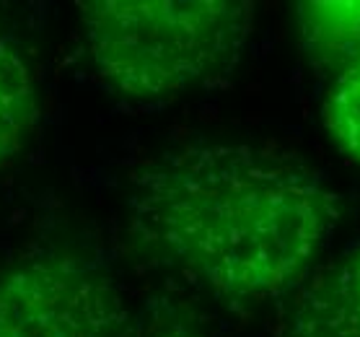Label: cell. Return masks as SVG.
Segmentation results:
<instances>
[{
	"label": "cell",
	"mask_w": 360,
	"mask_h": 337,
	"mask_svg": "<svg viewBox=\"0 0 360 337\" xmlns=\"http://www.w3.org/2000/svg\"><path fill=\"white\" fill-rule=\"evenodd\" d=\"M132 229L169 267L229 304L298 286L340 223L319 172L254 146H187L148 164L130 189Z\"/></svg>",
	"instance_id": "cell-1"
},
{
	"label": "cell",
	"mask_w": 360,
	"mask_h": 337,
	"mask_svg": "<svg viewBox=\"0 0 360 337\" xmlns=\"http://www.w3.org/2000/svg\"><path fill=\"white\" fill-rule=\"evenodd\" d=\"M81 34L96 75L127 99L156 101L215 81L252 37L244 0H89Z\"/></svg>",
	"instance_id": "cell-2"
},
{
	"label": "cell",
	"mask_w": 360,
	"mask_h": 337,
	"mask_svg": "<svg viewBox=\"0 0 360 337\" xmlns=\"http://www.w3.org/2000/svg\"><path fill=\"white\" fill-rule=\"evenodd\" d=\"M0 337H130V314L91 265L39 255L0 272Z\"/></svg>",
	"instance_id": "cell-3"
},
{
	"label": "cell",
	"mask_w": 360,
	"mask_h": 337,
	"mask_svg": "<svg viewBox=\"0 0 360 337\" xmlns=\"http://www.w3.org/2000/svg\"><path fill=\"white\" fill-rule=\"evenodd\" d=\"M285 337H360V244L303 291Z\"/></svg>",
	"instance_id": "cell-4"
},
{
	"label": "cell",
	"mask_w": 360,
	"mask_h": 337,
	"mask_svg": "<svg viewBox=\"0 0 360 337\" xmlns=\"http://www.w3.org/2000/svg\"><path fill=\"white\" fill-rule=\"evenodd\" d=\"M301 47L327 83L360 65V3H301Z\"/></svg>",
	"instance_id": "cell-5"
},
{
	"label": "cell",
	"mask_w": 360,
	"mask_h": 337,
	"mask_svg": "<svg viewBox=\"0 0 360 337\" xmlns=\"http://www.w3.org/2000/svg\"><path fill=\"white\" fill-rule=\"evenodd\" d=\"M39 94L32 65L6 32H0V172L16 164L34 135Z\"/></svg>",
	"instance_id": "cell-6"
},
{
	"label": "cell",
	"mask_w": 360,
	"mask_h": 337,
	"mask_svg": "<svg viewBox=\"0 0 360 337\" xmlns=\"http://www.w3.org/2000/svg\"><path fill=\"white\" fill-rule=\"evenodd\" d=\"M321 120L337 148L360 161V65L327 83Z\"/></svg>",
	"instance_id": "cell-7"
},
{
	"label": "cell",
	"mask_w": 360,
	"mask_h": 337,
	"mask_svg": "<svg viewBox=\"0 0 360 337\" xmlns=\"http://www.w3.org/2000/svg\"><path fill=\"white\" fill-rule=\"evenodd\" d=\"M161 337H195V335H187V332H174V335H161Z\"/></svg>",
	"instance_id": "cell-8"
}]
</instances>
